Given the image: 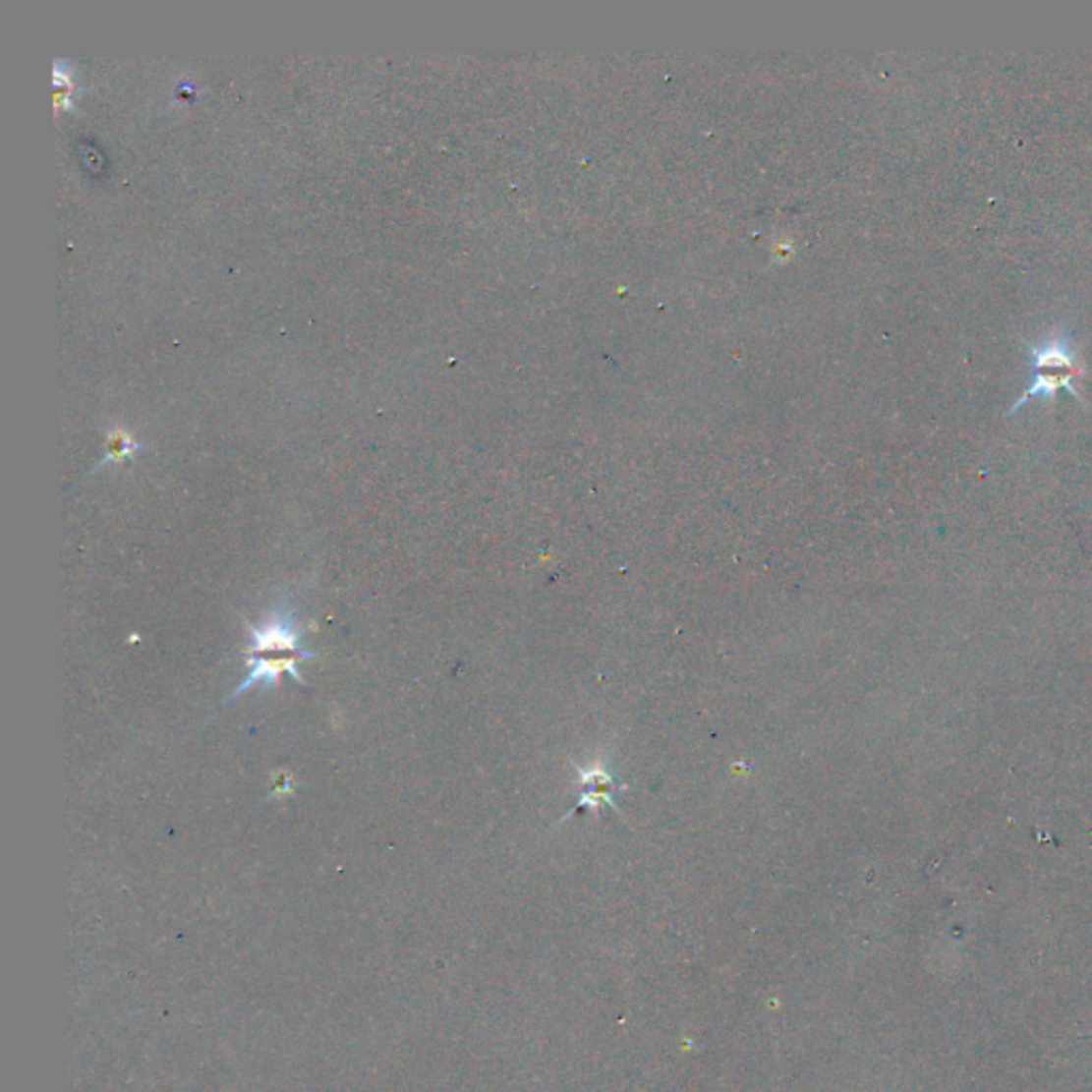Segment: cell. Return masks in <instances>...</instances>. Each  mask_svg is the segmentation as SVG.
Returning <instances> with one entry per match:
<instances>
[{"instance_id":"cell-1","label":"cell","mask_w":1092,"mask_h":1092,"mask_svg":"<svg viewBox=\"0 0 1092 1092\" xmlns=\"http://www.w3.org/2000/svg\"><path fill=\"white\" fill-rule=\"evenodd\" d=\"M1028 370L1031 382L1007 414L1020 412L1033 399L1052 401L1059 391L1082 399L1077 380L1086 374V366L1079 361L1071 326H1054L1028 346Z\"/></svg>"},{"instance_id":"cell-2","label":"cell","mask_w":1092,"mask_h":1092,"mask_svg":"<svg viewBox=\"0 0 1092 1092\" xmlns=\"http://www.w3.org/2000/svg\"><path fill=\"white\" fill-rule=\"evenodd\" d=\"M297 612L299 596L295 589H288L269 608L267 617L260 621V625L246 621L248 647L244 649V656L265 658L271 653H286V656H295L299 660H320V653L310 651L304 645L308 627L297 623Z\"/></svg>"},{"instance_id":"cell-3","label":"cell","mask_w":1092,"mask_h":1092,"mask_svg":"<svg viewBox=\"0 0 1092 1092\" xmlns=\"http://www.w3.org/2000/svg\"><path fill=\"white\" fill-rule=\"evenodd\" d=\"M248 661V674L246 679L235 687V692L222 702V707H229L231 702H235L240 696L248 694L250 689L260 687L262 694H271L275 687L280 683V676L282 674H291L293 679L299 685H306L308 681L301 676L299 668H297V661L299 658L293 656H286V658H246Z\"/></svg>"},{"instance_id":"cell-4","label":"cell","mask_w":1092,"mask_h":1092,"mask_svg":"<svg viewBox=\"0 0 1092 1092\" xmlns=\"http://www.w3.org/2000/svg\"><path fill=\"white\" fill-rule=\"evenodd\" d=\"M579 776H581V798L576 802L574 813H581L583 809L598 813V809L604 805L617 811L614 796L621 794L627 785L614 781V775L608 771V767L579 769Z\"/></svg>"},{"instance_id":"cell-5","label":"cell","mask_w":1092,"mask_h":1092,"mask_svg":"<svg viewBox=\"0 0 1092 1092\" xmlns=\"http://www.w3.org/2000/svg\"><path fill=\"white\" fill-rule=\"evenodd\" d=\"M144 446L140 442L131 440V437L124 433V431H116L114 435L109 437V444H107V455L105 459L100 461V466H107V463H120L127 457H133L135 453H140ZM98 466V468H100Z\"/></svg>"},{"instance_id":"cell-6","label":"cell","mask_w":1092,"mask_h":1092,"mask_svg":"<svg viewBox=\"0 0 1092 1092\" xmlns=\"http://www.w3.org/2000/svg\"><path fill=\"white\" fill-rule=\"evenodd\" d=\"M295 787H297V779H295V776H293L291 773H288L286 769H282V771H278V773H273V779H271V794H269L267 800H282V798H288V796H291V794L295 792Z\"/></svg>"}]
</instances>
